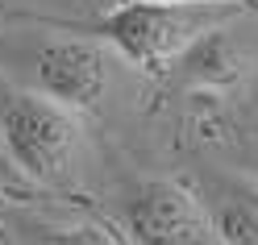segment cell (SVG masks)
<instances>
[{
  "instance_id": "cell-7",
  "label": "cell",
  "mask_w": 258,
  "mask_h": 245,
  "mask_svg": "<svg viewBox=\"0 0 258 245\" xmlns=\"http://www.w3.org/2000/svg\"><path fill=\"white\" fill-rule=\"evenodd\" d=\"M17 245H112L104 228L96 224H42L25 220L17 228Z\"/></svg>"
},
{
  "instance_id": "cell-6",
  "label": "cell",
  "mask_w": 258,
  "mask_h": 245,
  "mask_svg": "<svg viewBox=\"0 0 258 245\" xmlns=\"http://www.w3.org/2000/svg\"><path fill=\"white\" fill-rule=\"evenodd\" d=\"M250 58L241 50L237 34L225 25H213L208 34H200L191 46H183L175 62L163 71L175 88H233L241 75H246Z\"/></svg>"
},
{
  "instance_id": "cell-5",
  "label": "cell",
  "mask_w": 258,
  "mask_h": 245,
  "mask_svg": "<svg viewBox=\"0 0 258 245\" xmlns=\"http://www.w3.org/2000/svg\"><path fill=\"white\" fill-rule=\"evenodd\" d=\"M187 191L196 195L217 245H258V175L196 167Z\"/></svg>"
},
{
  "instance_id": "cell-8",
  "label": "cell",
  "mask_w": 258,
  "mask_h": 245,
  "mask_svg": "<svg viewBox=\"0 0 258 245\" xmlns=\"http://www.w3.org/2000/svg\"><path fill=\"white\" fill-rule=\"evenodd\" d=\"M125 5V0H117ZM146 5H217V9H250L254 0H146Z\"/></svg>"
},
{
  "instance_id": "cell-4",
  "label": "cell",
  "mask_w": 258,
  "mask_h": 245,
  "mask_svg": "<svg viewBox=\"0 0 258 245\" xmlns=\"http://www.w3.org/2000/svg\"><path fill=\"white\" fill-rule=\"evenodd\" d=\"M34 92L67 112L100 108L108 92V54L92 38H54L34 58Z\"/></svg>"
},
{
  "instance_id": "cell-2",
  "label": "cell",
  "mask_w": 258,
  "mask_h": 245,
  "mask_svg": "<svg viewBox=\"0 0 258 245\" xmlns=\"http://www.w3.org/2000/svg\"><path fill=\"white\" fill-rule=\"evenodd\" d=\"M84 141V121L0 75V145L9 162L34 183H58Z\"/></svg>"
},
{
  "instance_id": "cell-3",
  "label": "cell",
  "mask_w": 258,
  "mask_h": 245,
  "mask_svg": "<svg viewBox=\"0 0 258 245\" xmlns=\"http://www.w3.org/2000/svg\"><path fill=\"white\" fill-rule=\"evenodd\" d=\"M117 216L134 245H217L196 195L171 179L129 183L117 195Z\"/></svg>"
},
{
  "instance_id": "cell-1",
  "label": "cell",
  "mask_w": 258,
  "mask_h": 245,
  "mask_svg": "<svg viewBox=\"0 0 258 245\" xmlns=\"http://www.w3.org/2000/svg\"><path fill=\"white\" fill-rule=\"evenodd\" d=\"M237 9H217V5H146V0H125L100 21L71 25V21H46L54 29L92 38L100 46H112L125 62L142 67L146 75H163L175 54L191 46L213 25H225Z\"/></svg>"
}]
</instances>
